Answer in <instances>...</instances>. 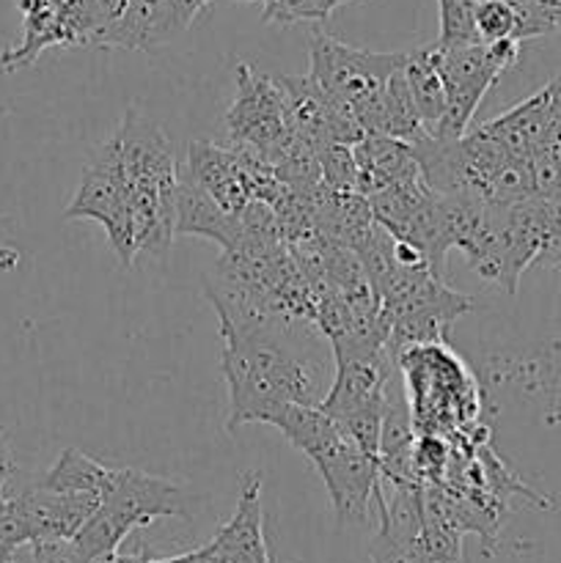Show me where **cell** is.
I'll use <instances>...</instances> for the list:
<instances>
[{
  "mask_svg": "<svg viewBox=\"0 0 561 563\" xmlns=\"http://www.w3.org/2000/svg\"><path fill=\"white\" fill-rule=\"evenodd\" d=\"M220 355L229 385V432L248 423L273 427L292 407H319L330 383L328 339L317 324L264 319L220 330Z\"/></svg>",
  "mask_w": 561,
  "mask_h": 563,
  "instance_id": "1",
  "label": "cell"
},
{
  "mask_svg": "<svg viewBox=\"0 0 561 563\" xmlns=\"http://www.w3.org/2000/svg\"><path fill=\"white\" fill-rule=\"evenodd\" d=\"M108 148L119 165L135 218L138 253L163 258L176 236V190L179 170L170 141L157 121L138 108H127L124 119L108 137Z\"/></svg>",
  "mask_w": 561,
  "mask_h": 563,
  "instance_id": "2",
  "label": "cell"
},
{
  "mask_svg": "<svg viewBox=\"0 0 561 563\" xmlns=\"http://www.w3.org/2000/svg\"><path fill=\"white\" fill-rule=\"evenodd\" d=\"M273 427L317 467L341 526L366 520L369 504L383 498L377 460L319 407H292Z\"/></svg>",
  "mask_w": 561,
  "mask_h": 563,
  "instance_id": "3",
  "label": "cell"
},
{
  "mask_svg": "<svg viewBox=\"0 0 561 563\" xmlns=\"http://www.w3.org/2000/svg\"><path fill=\"white\" fill-rule=\"evenodd\" d=\"M198 506V495L179 482L163 476L132 471V467H113L108 493L99 500L91 520L80 528L72 542L77 553L88 563L102 555L119 553L121 542L135 528L148 526L163 517L193 520Z\"/></svg>",
  "mask_w": 561,
  "mask_h": 563,
  "instance_id": "4",
  "label": "cell"
},
{
  "mask_svg": "<svg viewBox=\"0 0 561 563\" xmlns=\"http://www.w3.org/2000/svg\"><path fill=\"white\" fill-rule=\"evenodd\" d=\"M407 53H369L317 31L308 42V77L355 119L363 137L383 135V102Z\"/></svg>",
  "mask_w": 561,
  "mask_h": 563,
  "instance_id": "5",
  "label": "cell"
},
{
  "mask_svg": "<svg viewBox=\"0 0 561 563\" xmlns=\"http://www.w3.org/2000/svg\"><path fill=\"white\" fill-rule=\"evenodd\" d=\"M407 379V407L418 438H449L476 423V383L446 344L413 346L396 361Z\"/></svg>",
  "mask_w": 561,
  "mask_h": 563,
  "instance_id": "6",
  "label": "cell"
},
{
  "mask_svg": "<svg viewBox=\"0 0 561 563\" xmlns=\"http://www.w3.org/2000/svg\"><path fill=\"white\" fill-rule=\"evenodd\" d=\"M435 64L446 88V115L432 132L438 141H460L468 135L473 113L482 104L484 93L498 82L520 55V44H462V47H440L432 42Z\"/></svg>",
  "mask_w": 561,
  "mask_h": 563,
  "instance_id": "7",
  "label": "cell"
},
{
  "mask_svg": "<svg viewBox=\"0 0 561 563\" xmlns=\"http://www.w3.org/2000/svg\"><path fill=\"white\" fill-rule=\"evenodd\" d=\"M223 124L231 146L256 154L270 165L295 141L278 80L251 64H237L234 102L226 110Z\"/></svg>",
  "mask_w": 561,
  "mask_h": 563,
  "instance_id": "8",
  "label": "cell"
},
{
  "mask_svg": "<svg viewBox=\"0 0 561 563\" xmlns=\"http://www.w3.org/2000/svg\"><path fill=\"white\" fill-rule=\"evenodd\" d=\"M209 0H88L91 42L99 47L152 49L193 25Z\"/></svg>",
  "mask_w": 561,
  "mask_h": 563,
  "instance_id": "9",
  "label": "cell"
},
{
  "mask_svg": "<svg viewBox=\"0 0 561 563\" xmlns=\"http://www.w3.org/2000/svg\"><path fill=\"white\" fill-rule=\"evenodd\" d=\"M64 218L99 223L105 234H108V245L121 262V267H130L135 262V218H132L130 196H127L119 165H116V157L108 148V143L97 148V157L82 170L80 187L72 196Z\"/></svg>",
  "mask_w": 561,
  "mask_h": 563,
  "instance_id": "10",
  "label": "cell"
},
{
  "mask_svg": "<svg viewBox=\"0 0 561 563\" xmlns=\"http://www.w3.org/2000/svg\"><path fill=\"white\" fill-rule=\"evenodd\" d=\"M275 80L284 91L286 119H289V130L297 141L317 152L328 146H355L358 141H363V132L355 119L344 108H339L311 77L284 75Z\"/></svg>",
  "mask_w": 561,
  "mask_h": 563,
  "instance_id": "11",
  "label": "cell"
},
{
  "mask_svg": "<svg viewBox=\"0 0 561 563\" xmlns=\"http://www.w3.org/2000/svg\"><path fill=\"white\" fill-rule=\"evenodd\" d=\"M97 495H61L47 489H28L16 495L14 506L25 526L28 542H72L91 520L99 506Z\"/></svg>",
  "mask_w": 561,
  "mask_h": 563,
  "instance_id": "12",
  "label": "cell"
},
{
  "mask_svg": "<svg viewBox=\"0 0 561 563\" xmlns=\"http://www.w3.org/2000/svg\"><path fill=\"white\" fill-rule=\"evenodd\" d=\"M207 550L209 563H270L262 533V473H245L234 515Z\"/></svg>",
  "mask_w": 561,
  "mask_h": 563,
  "instance_id": "13",
  "label": "cell"
},
{
  "mask_svg": "<svg viewBox=\"0 0 561 563\" xmlns=\"http://www.w3.org/2000/svg\"><path fill=\"white\" fill-rule=\"evenodd\" d=\"M358 163V196L369 198L385 187L418 185L424 181L413 146L396 137L366 135L352 146Z\"/></svg>",
  "mask_w": 561,
  "mask_h": 563,
  "instance_id": "14",
  "label": "cell"
},
{
  "mask_svg": "<svg viewBox=\"0 0 561 563\" xmlns=\"http://www.w3.org/2000/svg\"><path fill=\"white\" fill-rule=\"evenodd\" d=\"M25 16V36L3 55V69H20L33 64L47 47L88 44L86 31L72 14L61 11L53 0H16Z\"/></svg>",
  "mask_w": 561,
  "mask_h": 563,
  "instance_id": "15",
  "label": "cell"
},
{
  "mask_svg": "<svg viewBox=\"0 0 561 563\" xmlns=\"http://www.w3.org/2000/svg\"><path fill=\"white\" fill-rule=\"evenodd\" d=\"M182 234L218 242L223 253L248 245L242 212L226 214L207 192H201L187 179H179V190H176V236Z\"/></svg>",
  "mask_w": 561,
  "mask_h": 563,
  "instance_id": "16",
  "label": "cell"
},
{
  "mask_svg": "<svg viewBox=\"0 0 561 563\" xmlns=\"http://www.w3.org/2000/svg\"><path fill=\"white\" fill-rule=\"evenodd\" d=\"M405 77L407 86H410L413 104H416L418 110V119H421L427 135H432L446 115V88L443 77H440L438 71V64H435L432 44L407 53Z\"/></svg>",
  "mask_w": 561,
  "mask_h": 563,
  "instance_id": "17",
  "label": "cell"
},
{
  "mask_svg": "<svg viewBox=\"0 0 561 563\" xmlns=\"http://www.w3.org/2000/svg\"><path fill=\"white\" fill-rule=\"evenodd\" d=\"M110 478H113V467L99 465L97 460H91V456L77 449H66L55 460V465L44 473L36 487L47 489V493L97 495V498H102L110 487Z\"/></svg>",
  "mask_w": 561,
  "mask_h": 563,
  "instance_id": "18",
  "label": "cell"
},
{
  "mask_svg": "<svg viewBox=\"0 0 561 563\" xmlns=\"http://www.w3.org/2000/svg\"><path fill=\"white\" fill-rule=\"evenodd\" d=\"M473 5H476V0H438L440 33L435 44H440V47L479 44L473 36Z\"/></svg>",
  "mask_w": 561,
  "mask_h": 563,
  "instance_id": "19",
  "label": "cell"
},
{
  "mask_svg": "<svg viewBox=\"0 0 561 563\" xmlns=\"http://www.w3.org/2000/svg\"><path fill=\"white\" fill-rule=\"evenodd\" d=\"M319 165H322V185L328 190L350 196L358 192V163L352 146H328L319 152Z\"/></svg>",
  "mask_w": 561,
  "mask_h": 563,
  "instance_id": "20",
  "label": "cell"
},
{
  "mask_svg": "<svg viewBox=\"0 0 561 563\" xmlns=\"http://www.w3.org/2000/svg\"><path fill=\"white\" fill-rule=\"evenodd\" d=\"M344 3H350V0H264V20H273V22L328 20V16Z\"/></svg>",
  "mask_w": 561,
  "mask_h": 563,
  "instance_id": "21",
  "label": "cell"
},
{
  "mask_svg": "<svg viewBox=\"0 0 561 563\" xmlns=\"http://www.w3.org/2000/svg\"><path fill=\"white\" fill-rule=\"evenodd\" d=\"M36 563H88L77 553L75 542H31Z\"/></svg>",
  "mask_w": 561,
  "mask_h": 563,
  "instance_id": "22",
  "label": "cell"
},
{
  "mask_svg": "<svg viewBox=\"0 0 561 563\" xmlns=\"http://www.w3.org/2000/svg\"><path fill=\"white\" fill-rule=\"evenodd\" d=\"M11 473H14V460H11V449L6 443L3 432H0V504H3V487L9 484Z\"/></svg>",
  "mask_w": 561,
  "mask_h": 563,
  "instance_id": "23",
  "label": "cell"
},
{
  "mask_svg": "<svg viewBox=\"0 0 561 563\" xmlns=\"http://www.w3.org/2000/svg\"><path fill=\"white\" fill-rule=\"evenodd\" d=\"M154 559L146 553V550H141V553H110V555H102V559L91 561V563H152Z\"/></svg>",
  "mask_w": 561,
  "mask_h": 563,
  "instance_id": "24",
  "label": "cell"
},
{
  "mask_svg": "<svg viewBox=\"0 0 561 563\" xmlns=\"http://www.w3.org/2000/svg\"><path fill=\"white\" fill-rule=\"evenodd\" d=\"M152 563H209V550L207 544H204V548L193 550V553L176 555V559H154Z\"/></svg>",
  "mask_w": 561,
  "mask_h": 563,
  "instance_id": "25",
  "label": "cell"
},
{
  "mask_svg": "<svg viewBox=\"0 0 561 563\" xmlns=\"http://www.w3.org/2000/svg\"><path fill=\"white\" fill-rule=\"evenodd\" d=\"M427 563H438V561H432V559H429V561H427Z\"/></svg>",
  "mask_w": 561,
  "mask_h": 563,
  "instance_id": "26",
  "label": "cell"
}]
</instances>
